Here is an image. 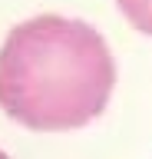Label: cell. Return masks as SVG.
<instances>
[{"label":"cell","instance_id":"cell-2","mask_svg":"<svg viewBox=\"0 0 152 159\" xmlns=\"http://www.w3.org/2000/svg\"><path fill=\"white\" fill-rule=\"evenodd\" d=\"M116 7L139 33L152 37V0H116Z\"/></svg>","mask_w":152,"mask_h":159},{"label":"cell","instance_id":"cell-3","mask_svg":"<svg viewBox=\"0 0 152 159\" xmlns=\"http://www.w3.org/2000/svg\"><path fill=\"white\" fill-rule=\"evenodd\" d=\"M0 159H10V156H7V152H3V149H0Z\"/></svg>","mask_w":152,"mask_h":159},{"label":"cell","instance_id":"cell-1","mask_svg":"<svg viewBox=\"0 0 152 159\" xmlns=\"http://www.w3.org/2000/svg\"><path fill=\"white\" fill-rule=\"evenodd\" d=\"M112 89V50L86 20L43 13L17 23L0 47V106L33 133L93 123Z\"/></svg>","mask_w":152,"mask_h":159}]
</instances>
